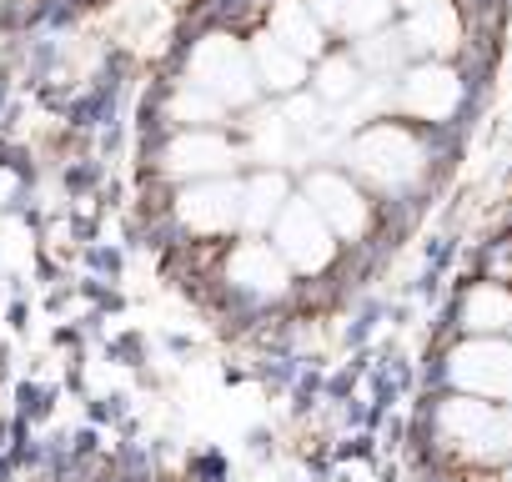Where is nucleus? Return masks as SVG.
<instances>
[{"label":"nucleus","mask_w":512,"mask_h":482,"mask_svg":"<svg viewBox=\"0 0 512 482\" xmlns=\"http://www.w3.org/2000/svg\"><path fill=\"white\" fill-rule=\"evenodd\" d=\"M211 282L226 297L251 302V307H267V302H282V297L297 292V277L272 252V241H231L211 267Z\"/></svg>","instance_id":"nucleus-1"},{"label":"nucleus","mask_w":512,"mask_h":482,"mask_svg":"<svg viewBox=\"0 0 512 482\" xmlns=\"http://www.w3.org/2000/svg\"><path fill=\"white\" fill-rule=\"evenodd\" d=\"M272 252L287 262V272L297 277V282H312V277H322L332 262H337V252H342V241L327 231V221L312 211V201L302 196V191H292V201L282 206V216H277V226H272Z\"/></svg>","instance_id":"nucleus-2"},{"label":"nucleus","mask_w":512,"mask_h":482,"mask_svg":"<svg viewBox=\"0 0 512 482\" xmlns=\"http://www.w3.org/2000/svg\"><path fill=\"white\" fill-rule=\"evenodd\" d=\"M437 427L472 462L512 457V407H497V402H482V397H447L437 407Z\"/></svg>","instance_id":"nucleus-3"},{"label":"nucleus","mask_w":512,"mask_h":482,"mask_svg":"<svg viewBox=\"0 0 512 482\" xmlns=\"http://www.w3.org/2000/svg\"><path fill=\"white\" fill-rule=\"evenodd\" d=\"M186 71H191V81H186V86L206 91V96H211V101H221L226 111H231V106H246V101L256 96L251 51H241L231 36H206V41H196V51H191Z\"/></svg>","instance_id":"nucleus-4"},{"label":"nucleus","mask_w":512,"mask_h":482,"mask_svg":"<svg viewBox=\"0 0 512 482\" xmlns=\"http://www.w3.org/2000/svg\"><path fill=\"white\" fill-rule=\"evenodd\" d=\"M241 166V146L221 131H171V141L161 146V176L176 186L191 181H216V176H236Z\"/></svg>","instance_id":"nucleus-5"},{"label":"nucleus","mask_w":512,"mask_h":482,"mask_svg":"<svg viewBox=\"0 0 512 482\" xmlns=\"http://www.w3.org/2000/svg\"><path fill=\"white\" fill-rule=\"evenodd\" d=\"M352 171L377 191H402L422 171V146L402 126H372L352 146Z\"/></svg>","instance_id":"nucleus-6"},{"label":"nucleus","mask_w":512,"mask_h":482,"mask_svg":"<svg viewBox=\"0 0 512 482\" xmlns=\"http://www.w3.org/2000/svg\"><path fill=\"white\" fill-rule=\"evenodd\" d=\"M447 372L462 387V397H482V402L512 407V342H502V337H472V342H462L452 352Z\"/></svg>","instance_id":"nucleus-7"},{"label":"nucleus","mask_w":512,"mask_h":482,"mask_svg":"<svg viewBox=\"0 0 512 482\" xmlns=\"http://www.w3.org/2000/svg\"><path fill=\"white\" fill-rule=\"evenodd\" d=\"M302 196L312 201V211L327 221V231L337 241H362L372 231V196L352 176H342V171H312L302 181Z\"/></svg>","instance_id":"nucleus-8"},{"label":"nucleus","mask_w":512,"mask_h":482,"mask_svg":"<svg viewBox=\"0 0 512 482\" xmlns=\"http://www.w3.org/2000/svg\"><path fill=\"white\" fill-rule=\"evenodd\" d=\"M457 96H462V86H457V76L447 66H422L402 86V111L417 116V121H447Z\"/></svg>","instance_id":"nucleus-9"},{"label":"nucleus","mask_w":512,"mask_h":482,"mask_svg":"<svg viewBox=\"0 0 512 482\" xmlns=\"http://www.w3.org/2000/svg\"><path fill=\"white\" fill-rule=\"evenodd\" d=\"M251 71H256V86H272V91H297L307 81V61L292 56L272 36H262V41L251 46Z\"/></svg>","instance_id":"nucleus-10"},{"label":"nucleus","mask_w":512,"mask_h":482,"mask_svg":"<svg viewBox=\"0 0 512 482\" xmlns=\"http://www.w3.org/2000/svg\"><path fill=\"white\" fill-rule=\"evenodd\" d=\"M272 41H282L292 56H317L322 51V26L312 21V11L302 6V0H282V6L272 11V31H267Z\"/></svg>","instance_id":"nucleus-11"},{"label":"nucleus","mask_w":512,"mask_h":482,"mask_svg":"<svg viewBox=\"0 0 512 482\" xmlns=\"http://www.w3.org/2000/svg\"><path fill=\"white\" fill-rule=\"evenodd\" d=\"M462 327L477 332V337H497L502 327H512V297L502 287H492V282L472 287L467 302H462Z\"/></svg>","instance_id":"nucleus-12"},{"label":"nucleus","mask_w":512,"mask_h":482,"mask_svg":"<svg viewBox=\"0 0 512 482\" xmlns=\"http://www.w3.org/2000/svg\"><path fill=\"white\" fill-rule=\"evenodd\" d=\"M166 116H171L176 131H216V121H226V106L211 101V96L196 91V86H181V91H171Z\"/></svg>","instance_id":"nucleus-13"},{"label":"nucleus","mask_w":512,"mask_h":482,"mask_svg":"<svg viewBox=\"0 0 512 482\" xmlns=\"http://www.w3.org/2000/svg\"><path fill=\"white\" fill-rule=\"evenodd\" d=\"M407 36H412L417 46H427V51H447V46H457V16H452V6L442 0V6L412 16V31H407Z\"/></svg>","instance_id":"nucleus-14"},{"label":"nucleus","mask_w":512,"mask_h":482,"mask_svg":"<svg viewBox=\"0 0 512 482\" xmlns=\"http://www.w3.org/2000/svg\"><path fill=\"white\" fill-rule=\"evenodd\" d=\"M387 16H392V0H342L337 26L352 31V36H372V31L387 26Z\"/></svg>","instance_id":"nucleus-15"},{"label":"nucleus","mask_w":512,"mask_h":482,"mask_svg":"<svg viewBox=\"0 0 512 482\" xmlns=\"http://www.w3.org/2000/svg\"><path fill=\"white\" fill-rule=\"evenodd\" d=\"M317 91H322L327 101H347V96L357 91V66H352L347 56L327 61V66H322V81H317Z\"/></svg>","instance_id":"nucleus-16"},{"label":"nucleus","mask_w":512,"mask_h":482,"mask_svg":"<svg viewBox=\"0 0 512 482\" xmlns=\"http://www.w3.org/2000/svg\"><path fill=\"white\" fill-rule=\"evenodd\" d=\"M307 11H312V21L322 26V21H337V16H342V0H307Z\"/></svg>","instance_id":"nucleus-17"},{"label":"nucleus","mask_w":512,"mask_h":482,"mask_svg":"<svg viewBox=\"0 0 512 482\" xmlns=\"http://www.w3.org/2000/svg\"><path fill=\"white\" fill-rule=\"evenodd\" d=\"M402 6H407L412 16H422V11H432V6H442V0H402Z\"/></svg>","instance_id":"nucleus-18"},{"label":"nucleus","mask_w":512,"mask_h":482,"mask_svg":"<svg viewBox=\"0 0 512 482\" xmlns=\"http://www.w3.org/2000/svg\"><path fill=\"white\" fill-rule=\"evenodd\" d=\"M502 482H512V472H507V477H502Z\"/></svg>","instance_id":"nucleus-19"}]
</instances>
